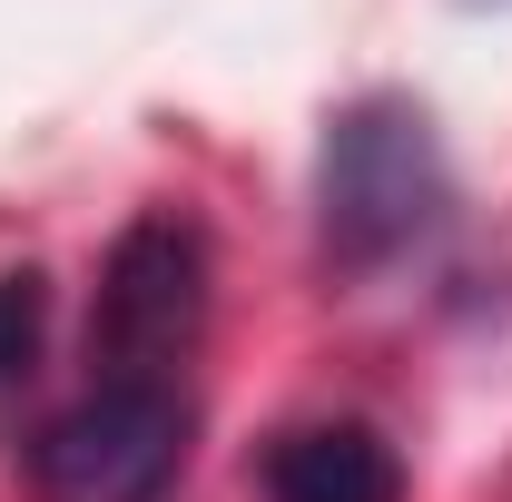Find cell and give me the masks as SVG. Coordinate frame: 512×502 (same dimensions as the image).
I'll use <instances>...</instances> for the list:
<instances>
[{"mask_svg":"<svg viewBox=\"0 0 512 502\" xmlns=\"http://www.w3.org/2000/svg\"><path fill=\"white\" fill-rule=\"evenodd\" d=\"M266 502H404V463L375 424H296L256 463Z\"/></svg>","mask_w":512,"mask_h":502,"instance_id":"cell-4","label":"cell"},{"mask_svg":"<svg viewBox=\"0 0 512 502\" xmlns=\"http://www.w3.org/2000/svg\"><path fill=\"white\" fill-rule=\"evenodd\" d=\"M178 463H188V394L99 375L79 404H60L30 434L20 483L30 502H158L178 483Z\"/></svg>","mask_w":512,"mask_h":502,"instance_id":"cell-2","label":"cell"},{"mask_svg":"<svg viewBox=\"0 0 512 502\" xmlns=\"http://www.w3.org/2000/svg\"><path fill=\"white\" fill-rule=\"evenodd\" d=\"M40 325H50V286L20 266V276H0V384H20L40 365Z\"/></svg>","mask_w":512,"mask_h":502,"instance_id":"cell-5","label":"cell"},{"mask_svg":"<svg viewBox=\"0 0 512 502\" xmlns=\"http://www.w3.org/2000/svg\"><path fill=\"white\" fill-rule=\"evenodd\" d=\"M207 325V237L178 207H148L109 247L99 276V325H89V365L128 384H178Z\"/></svg>","mask_w":512,"mask_h":502,"instance_id":"cell-3","label":"cell"},{"mask_svg":"<svg viewBox=\"0 0 512 502\" xmlns=\"http://www.w3.org/2000/svg\"><path fill=\"white\" fill-rule=\"evenodd\" d=\"M444 207H453L444 138L414 99L375 89V99L335 109L316 158V237L335 276H384V266L424 256L444 237Z\"/></svg>","mask_w":512,"mask_h":502,"instance_id":"cell-1","label":"cell"}]
</instances>
